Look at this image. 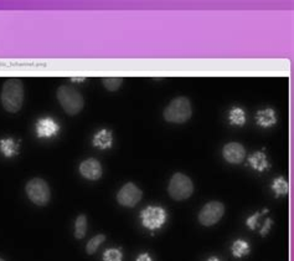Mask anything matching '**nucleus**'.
Masks as SVG:
<instances>
[{
	"mask_svg": "<svg viewBox=\"0 0 294 261\" xmlns=\"http://www.w3.org/2000/svg\"><path fill=\"white\" fill-rule=\"evenodd\" d=\"M25 91H24L23 81L19 79H8L3 85L1 93H0V101L1 106L6 112L16 113L23 107Z\"/></svg>",
	"mask_w": 294,
	"mask_h": 261,
	"instance_id": "1",
	"label": "nucleus"
},
{
	"mask_svg": "<svg viewBox=\"0 0 294 261\" xmlns=\"http://www.w3.org/2000/svg\"><path fill=\"white\" fill-rule=\"evenodd\" d=\"M56 97L64 111L70 116H76L84 107L83 96L75 87L62 85L57 88Z\"/></svg>",
	"mask_w": 294,
	"mask_h": 261,
	"instance_id": "2",
	"label": "nucleus"
},
{
	"mask_svg": "<svg viewBox=\"0 0 294 261\" xmlns=\"http://www.w3.org/2000/svg\"><path fill=\"white\" fill-rule=\"evenodd\" d=\"M193 115L191 102L188 97L180 96L174 99L163 112L164 120L170 123H185Z\"/></svg>",
	"mask_w": 294,
	"mask_h": 261,
	"instance_id": "3",
	"label": "nucleus"
},
{
	"mask_svg": "<svg viewBox=\"0 0 294 261\" xmlns=\"http://www.w3.org/2000/svg\"><path fill=\"white\" fill-rule=\"evenodd\" d=\"M168 193L171 199L177 202L188 199L194 193V184L188 175L182 173H175L169 183Z\"/></svg>",
	"mask_w": 294,
	"mask_h": 261,
	"instance_id": "4",
	"label": "nucleus"
},
{
	"mask_svg": "<svg viewBox=\"0 0 294 261\" xmlns=\"http://www.w3.org/2000/svg\"><path fill=\"white\" fill-rule=\"evenodd\" d=\"M26 195L29 199L39 207H45L51 198L50 187L48 183L41 178H33L25 186Z\"/></svg>",
	"mask_w": 294,
	"mask_h": 261,
	"instance_id": "5",
	"label": "nucleus"
},
{
	"mask_svg": "<svg viewBox=\"0 0 294 261\" xmlns=\"http://www.w3.org/2000/svg\"><path fill=\"white\" fill-rule=\"evenodd\" d=\"M225 214V207L221 202H210L205 204L199 213V222L204 226H212L219 223Z\"/></svg>",
	"mask_w": 294,
	"mask_h": 261,
	"instance_id": "6",
	"label": "nucleus"
},
{
	"mask_svg": "<svg viewBox=\"0 0 294 261\" xmlns=\"http://www.w3.org/2000/svg\"><path fill=\"white\" fill-rule=\"evenodd\" d=\"M140 218H142V223L147 229L155 230V229H159L164 225L166 214L165 210L160 207H147L140 214Z\"/></svg>",
	"mask_w": 294,
	"mask_h": 261,
	"instance_id": "7",
	"label": "nucleus"
},
{
	"mask_svg": "<svg viewBox=\"0 0 294 261\" xmlns=\"http://www.w3.org/2000/svg\"><path fill=\"white\" fill-rule=\"evenodd\" d=\"M142 191L134 183H126L117 193V202L126 208H133L142 199Z\"/></svg>",
	"mask_w": 294,
	"mask_h": 261,
	"instance_id": "8",
	"label": "nucleus"
},
{
	"mask_svg": "<svg viewBox=\"0 0 294 261\" xmlns=\"http://www.w3.org/2000/svg\"><path fill=\"white\" fill-rule=\"evenodd\" d=\"M80 173L88 180H98L102 177V166L96 158H88L80 164Z\"/></svg>",
	"mask_w": 294,
	"mask_h": 261,
	"instance_id": "9",
	"label": "nucleus"
},
{
	"mask_svg": "<svg viewBox=\"0 0 294 261\" xmlns=\"http://www.w3.org/2000/svg\"><path fill=\"white\" fill-rule=\"evenodd\" d=\"M222 156H224L226 162L231 163V164H238L246 157V151H245L242 144L237 143V142H231L224 147Z\"/></svg>",
	"mask_w": 294,
	"mask_h": 261,
	"instance_id": "10",
	"label": "nucleus"
},
{
	"mask_svg": "<svg viewBox=\"0 0 294 261\" xmlns=\"http://www.w3.org/2000/svg\"><path fill=\"white\" fill-rule=\"evenodd\" d=\"M59 129H60L59 124L53 121L52 118H49V117L40 120V121L37 122V126H36V132L40 138L52 137V136H55L57 132H59Z\"/></svg>",
	"mask_w": 294,
	"mask_h": 261,
	"instance_id": "11",
	"label": "nucleus"
},
{
	"mask_svg": "<svg viewBox=\"0 0 294 261\" xmlns=\"http://www.w3.org/2000/svg\"><path fill=\"white\" fill-rule=\"evenodd\" d=\"M256 118H257L258 124L262 127H271L277 122L276 112L272 108H266L263 111H260L257 113V116H256Z\"/></svg>",
	"mask_w": 294,
	"mask_h": 261,
	"instance_id": "12",
	"label": "nucleus"
},
{
	"mask_svg": "<svg viewBox=\"0 0 294 261\" xmlns=\"http://www.w3.org/2000/svg\"><path fill=\"white\" fill-rule=\"evenodd\" d=\"M93 144L101 149L110 148L112 146V133L107 129H102L93 137Z\"/></svg>",
	"mask_w": 294,
	"mask_h": 261,
	"instance_id": "13",
	"label": "nucleus"
},
{
	"mask_svg": "<svg viewBox=\"0 0 294 261\" xmlns=\"http://www.w3.org/2000/svg\"><path fill=\"white\" fill-rule=\"evenodd\" d=\"M248 160L251 167L258 172H263L264 169L268 168L267 158L266 156H264V153H262V152H256L255 155H252L248 158Z\"/></svg>",
	"mask_w": 294,
	"mask_h": 261,
	"instance_id": "14",
	"label": "nucleus"
},
{
	"mask_svg": "<svg viewBox=\"0 0 294 261\" xmlns=\"http://www.w3.org/2000/svg\"><path fill=\"white\" fill-rule=\"evenodd\" d=\"M87 233V216L81 214L77 216L75 223V238L83 239Z\"/></svg>",
	"mask_w": 294,
	"mask_h": 261,
	"instance_id": "15",
	"label": "nucleus"
},
{
	"mask_svg": "<svg viewBox=\"0 0 294 261\" xmlns=\"http://www.w3.org/2000/svg\"><path fill=\"white\" fill-rule=\"evenodd\" d=\"M104 240H106V236H104L103 234H98V235L93 236L90 242L87 243L86 253L88 254V255H93V254L97 251L98 247L101 246L102 243H104Z\"/></svg>",
	"mask_w": 294,
	"mask_h": 261,
	"instance_id": "16",
	"label": "nucleus"
},
{
	"mask_svg": "<svg viewBox=\"0 0 294 261\" xmlns=\"http://www.w3.org/2000/svg\"><path fill=\"white\" fill-rule=\"evenodd\" d=\"M272 189L277 193V195H286L289 191L288 183H287L286 178H276V179L273 180V184H272Z\"/></svg>",
	"mask_w": 294,
	"mask_h": 261,
	"instance_id": "17",
	"label": "nucleus"
},
{
	"mask_svg": "<svg viewBox=\"0 0 294 261\" xmlns=\"http://www.w3.org/2000/svg\"><path fill=\"white\" fill-rule=\"evenodd\" d=\"M249 246L245 240H236L232 245V254L235 258H242L248 254Z\"/></svg>",
	"mask_w": 294,
	"mask_h": 261,
	"instance_id": "18",
	"label": "nucleus"
},
{
	"mask_svg": "<svg viewBox=\"0 0 294 261\" xmlns=\"http://www.w3.org/2000/svg\"><path fill=\"white\" fill-rule=\"evenodd\" d=\"M230 121L232 124H238V126H244L246 122V115L242 108L235 107L230 112Z\"/></svg>",
	"mask_w": 294,
	"mask_h": 261,
	"instance_id": "19",
	"label": "nucleus"
},
{
	"mask_svg": "<svg viewBox=\"0 0 294 261\" xmlns=\"http://www.w3.org/2000/svg\"><path fill=\"white\" fill-rule=\"evenodd\" d=\"M122 82H123L122 77H104L103 86L106 87L107 90L111 91V92H114V91H117L121 87Z\"/></svg>",
	"mask_w": 294,
	"mask_h": 261,
	"instance_id": "20",
	"label": "nucleus"
},
{
	"mask_svg": "<svg viewBox=\"0 0 294 261\" xmlns=\"http://www.w3.org/2000/svg\"><path fill=\"white\" fill-rule=\"evenodd\" d=\"M0 149L3 151V153L8 157L13 156L16 151V146L12 139H3L0 142Z\"/></svg>",
	"mask_w": 294,
	"mask_h": 261,
	"instance_id": "21",
	"label": "nucleus"
},
{
	"mask_svg": "<svg viewBox=\"0 0 294 261\" xmlns=\"http://www.w3.org/2000/svg\"><path fill=\"white\" fill-rule=\"evenodd\" d=\"M122 258H123V254L117 249L106 250L103 255L104 261H122Z\"/></svg>",
	"mask_w": 294,
	"mask_h": 261,
	"instance_id": "22",
	"label": "nucleus"
},
{
	"mask_svg": "<svg viewBox=\"0 0 294 261\" xmlns=\"http://www.w3.org/2000/svg\"><path fill=\"white\" fill-rule=\"evenodd\" d=\"M260 215H261V214L256 213L255 215L251 216V218H248V219H247V225H248V226L251 227L252 230H255V229H256V224H257V219L260 218Z\"/></svg>",
	"mask_w": 294,
	"mask_h": 261,
	"instance_id": "23",
	"label": "nucleus"
},
{
	"mask_svg": "<svg viewBox=\"0 0 294 261\" xmlns=\"http://www.w3.org/2000/svg\"><path fill=\"white\" fill-rule=\"evenodd\" d=\"M271 225H272V219H268L266 222V224H264L263 229L261 230V235H262V236L266 235V234L268 233V230H269V227H271Z\"/></svg>",
	"mask_w": 294,
	"mask_h": 261,
	"instance_id": "24",
	"label": "nucleus"
},
{
	"mask_svg": "<svg viewBox=\"0 0 294 261\" xmlns=\"http://www.w3.org/2000/svg\"><path fill=\"white\" fill-rule=\"evenodd\" d=\"M137 261H153V260H151V258L148 255V254H142V255H139V258L137 259Z\"/></svg>",
	"mask_w": 294,
	"mask_h": 261,
	"instance_id": "25",
	"label": "nucleus"
},
{
	"mask_svg": "<svg viewBox=\"0 0 294 261\" xmlns=\"http://www.w3.org/2000/svg\"><path fill=\"white\" fill-rule=\"evenodd\" d=\"M208 261H221V260H220L219 258H216V256H212V258H210V259H209Z\"/></svg>",
	"mask_w": 294,
	"mask_h": 261,
	"instance_id": "26",
	"label": "nucleus"
},
{
	"mask_svg": "<svg viewBox=\"0 0 294 261\" xmlns=\"http://www.w3.org/2000/svg\"><path fill=\"white\" fill-rule=\"evenodd\" d=\"M71 81H84V77H81V79H71Z\"/></svg>",
	"mask_w": 294,
	"mask_h": 261,
	"instance_id": "27",
	"label": "nucleus"
},
{
	"mask_svg": "<svg viewBox=\"0 0 294 261\" xmlns=\"http://www.w3.org/2000/svg\"><path fill=\"white\" fill-rule=\"evenodd\" d=\"M0 261H5V260H4V259H1V258H0Z\"/></svg>",
	"mask_w": 294,
	"mask_h": 261,
	"instance_id": "28",
	"label": "nucleus"
}]
</instances>
